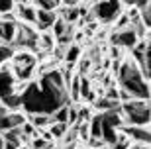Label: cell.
<instances>
[{"label":"cell","mask_w":151,"mask_h":149,"mask_svg":"<svg viewBox=\"0 0 151 149\" xmlns=\"http://www.w3.org/2000/svg\"><path fill=\"white\" fill-rule=\"evenodd\" d=\"M78 122V108H73V106L69 104V118H67V124L69 126H73Z\"/></svg>","instance_id":"obj_24"},{"label":"cell","mask_w":151,"mask_h":149,"mask_svg":"<svg viewBox=\"0 0 151 149\" xmlns=\"http://www.w3.org/2000/svg\"><path fill=\"white\" fill-rule=\"evenodd\" d=\"M14 4H16V0H0V14L14 12Z\"/></svg>","instance_id":"obj_23"},{"label":"cell","mask_w":151,"mask_h":149,"mask_svg":"<svg viewBox=\"0 0 151 149\" xmlns=\"http://www.w3.org/2000/svg\"><path fill=\"white\" fill-rule=\"evenodd\" d=\"M139 18H141V24L145 26V30H151V0H147L139 8Z\"/></svg>","instance_id":"obj_16"},{"label":"cell","mask_w":151,"mask_h":149,"mask_svg":"<svg viewBox=\"0 0 151 149\" xmlns=\"http://www.w3.org/2000/svg\"><path fill=\"white\" fill-rule=\"evenodd\" d=\"M37 47H41V49H51L53 47V37H51V33H41L37 37Z\"/></svg>","instance_id":"obj_21"},{"label":"cell","mask_w":151,"mask_h":149,"mask_svg":"<svg viewBox=\"0 0 151 149\" xmlns=\"http://www.w3.org/2000/svg\"><path fill=\"white\" fill-rule=\"evenodd\" d=\"M26 122V116L20 112H10L4 104L0 106V133L10 130V127H20Z\"/></svg>","instance_id":"obj_7"},{"label":"cell","mask_w":151,"mask_h":149,"mask_svg":"<svg viewBox=\"0 0 151 149\" xmlns=\"http://www.w3.org/2000/svg\"><path fill=\"white\" fill-rule=\"evenodd\" d=\"M37 32H35L34 26H29V24H20L18 22V28H16V35H14V41L12 45L18 47V49H35L37 47Z\"/></svg>","instance_id":"obj_5"},{"label":"cell","mask_w":151,"mask_h":149,"mask_svg":"<svg viewBox=\"0 0 151 149\" xmlns=\"http://www.w3.org/2000/svg\"><path fill=\"white\" fill-rule=\"evenodd\" d=\"M90 116H92V114H90L88 108H81V110H78V124H83V122H88Z\"/></svg>","instance_id":"obj_25"},{"label":"cell","mask_w":151,"mask_h":149,"mask_svg":"<svg viewBox=\"0 0 151 149\" xmlns=\"http://www.w3.org/2000/svg\"><path fill=\"white\" fill-rule=\"evenodd\" d=\"M18 81L10 67L0 65V100L8 110L22 108V94L18 92Z\"/></svg>","instance_id":"obj_3"},{"label":"cell","mask_w":151,"mask_h":149,"mask_svg":"<svg viewBox=\"0 0 151 149\" xmlns=\"http://www.w3.org/2000/svg\"><path fill=\"white\" fill-rule=\"evenodd\" d=\"M71 28V24H67L65 22V20H63V18H59L57 16V20H55V24H53V26H51V32H53V37H63V35H65V33H67V30Z\"/></svg>","instance_id":"obj_15"},{"label":"cell","mask_w":151,"mask_h":149,"mask_svg":"<svg viewBox=\"0 0 151 149\" xmlns=\"http://www.w3.org/2000/svg\"><path fill=\"white\" fill-rule=\"evenodd\" d=\"M12 55H14V45H10V43H0V65H2V63H6L8 59H12Z\"/></svg>","instance_id":"obj_19"},{"label":"cell","mask_w":151,"mask_h":149,"mask_svg":"<svg viewBox=\"0 0 151 149\" xmlns=\"http://www.w3.org/2000/svg\"><path fill=\"white\" fill-rule=\"evenodd\" d=\"M120 112L124 116V124L128 126H143L151 124V100L132 98L128 102H120Z\"/></svg>","instance_id":"obj_2"},{"label":"cell","mask_w":151,"mask_h":149,"mask_svg":"<svg viewBox=\"0 0 151 149\" xmlns=\"http://www.w3.org/2000/svg\"><path fill=\"white\" fill-rule=\"evenodd\" d=\"M0 149H4V137H2V133H0Z\"/></svg>","instance_id":"obj_27"},{"label":"cell","mask_w":151,"mask_h":149,"mask_svg":"<svg viewBox=\"0 0 151 149\" xmlns=\"http://www.w3.org/2000/svg\"><path fill=\"white\" fill-rule=\"evenodd\" d=\"M61 2H63L65 6H75V4L78 2V0H61Z\"/></svg>","instance_id":"obj_26"},{"label":"cell","mask_w":151,"mask_h":149,"mask_svg":"<svg viewBox=\"0 0 151 149\" xmlns=\"http://www.w3.org/2000/svg\"><path fill=\"white\" fill-rule=\"evenodd\" d=\"M51 118H53V122H65L67 124V118H69V104H63L59 106L53 114H51ZM69 126V124H67Z\"/></svg>","instance_id":"obj_18"},{"label":"cell","mask_w":151,"mask_h":149,"mask_svg":"<svg viewBox=\"0 0 151 149\" xmlns=\"http://www.w3.org/2000/svg\"><path fill=\"white\" fill-rule=\"evenodd\" d=\"M116 71H118L120 89L128 90L134 98L151 100V84L147 83V78H145V75H143V71H141V67L137 65V61H135L134 57H132V59H126Z\"/></svg>","instance_id":"obj_1"},{"label":"cell","mask_w":151,"mask_h":149,"mask_svg":"<svg viewBox=\"0 0 151 149\" xmlns=\"http://www.w3.org/2000/svg\"><path fill=\"white\" fill-rule=\"evenodd\" d=\"M139 39H141L139 33L132 24L126 28H116V32L112 33V43L118 45V47H124V49H132Z\"/></svg>","instance_id":"obj_6"},{"label":"cell","mask_w":151,"mask_h":149,"mask_svg":"<svg viewBox=\"0 0 151 149\" xmlns=\"http://www.w3.org/2000/svg\"><path fill=\"white\" fill-rule=\"evenodd\" d=\"M67 130H69V126L65 122H53L47 132H49L51 137H63V133H67Z\"/></svg>","instance_id":"obj_17"},{"label":"cell","mask_w":151,"mask_h":149,"mask_svg":"<svg viewBox=\"0 0 151 149\" xmlns=\"http://www.w3.org/2000/svg\"><path fill=\"white\" fill-rule=\"evenodd\" d=\"M55 20H57L55 10H45V8H37L35 10V28L41 30V32L51 30V26L55 24Z\"/></svg>","instance_id":"obj_8"},{"label":"cell","mask_w":151,"mask_h":149,"mask_svg":"<svg viewBox=\"0 0 151 149\" xmlns=\"http://www.w3.org/2000/svg\"><path fill=\"white\" fill-rule=\"evenodd\" d=\"M26 120H28L35 130H43V127H49L51 124H53L51 114H45V112H28V114H26Z\"/></svg>","instance_id":"obj_11"},{"label":"cell","mask_w":151,"mask_h":149,"mask_svg":"<svg viewBox=\"0 0 151 149\" xmlns=\"http://www.w3.org/2000/svg\"><path fill=\"white\" fill-rule=\"evenodd\" d=\"M81 55V47L78 45H69V49L65 51V61L67 63H75Z\"/></svg>","instance_id":"obj_20"},{"label":"cell","mask_w":151,"mask_h":149,"mask_svg":"<svg viewBox=\"0 0 151 149\" xmlns=\"http://www.w3.org/2000/svg\"><path fill=\"white\" fill-rule=\"evenodd\" d=\"M122 0H98L92 8V14H94L96 20H100L104 24L116 22V18L122 14Z\"/></svg>","instance_id":"obj_4"},{"label":"cell","mask_w":151,"mask_h":149,"mask_svg":"<svg viewBox=\"0 0 151 149\" xmlns=\"http://www.w3.org/2000/svg\"><path fill=\"white\" fill-rule=\"evenodd\" d=\"M37 8H45V10H55L61 4V0H34Z\"/></svg>","instance_id":"obj_22"},{"label":"cell","mask_w":151,"mask_h":149,"mask_svg":"<svg viewBox=\"0 0 151 149\" xmlns=\"http://www.w3.org/2000/svg\"><path fill=\"white\" fill-rule=\"evenodd\" d=\"M94 108L98 112H108V110H116V108H120V100H110V98H98L94 102Z\"/></svg>","instance_id":"obj_14"},{"label":"cell","mask_w":151,"mask_h":149,"mask_svg":"<svg viewBox=\"0 0 151 149\" xmlns=\"http://www.w3.org/2000/svg\"><path fill=\"white\" fill-rule=\"evenodd\" d=\"M61 12H63L61 18L67 24H75L78 18H81V14H83V10H81V8H77V6H65Z\"/></svg>","instance_id":"obj_13"},{"label":"cell","mask_w":151,"mask_h":149,"mask_svg":"<svg viewBox=\"0 0 151 149\" xmlns=\"http://www.w3.org/2000/svg\"><path fill=\"white\" fill-rule=\"evenodd\" d=\"M120 130H122L129 139H135V141H139V143H151V132L143 126H126V124H124Z\"/></svg>","instance_id":"obj_9"},{"label":"cell","mask_w":151,"mask_h":149,"mask_svg":"<svg viewBox=\"0 0 151 149\" xmlns=\"http://www.w3.org/2000/svg\"><path fill=\"white\" fill-rule=\"evenodd\" d=\"M35 6H29V4H20L16 10V20L24 24H35Z\"/></svg>","instance_id":"obj_12"},{"label":"cell","mask_w":151,"mask_h":149,"mask_svg":"<svg viewBox=\"0 0 151 149\" xmlns=\"http://www.w3.org/2000/svg\"><path fill=\"white\" fill-rule=\"evenodd\" d=\"M0 43H2V41H0Z\"/></svg>","instance_id":"obj_28"},{"label":"cell","mask_w":151,"mask_h":149,"mask_svg":"<svg viewBox=\"0 0 151 149\" xmlns=\"http://www.w3.org/2000/svg\"><path fill=\"white\" fill-rule=\"evenodd\" d=\"M16 28H18V20H4V18H0V41L12 45L14 35H16Z\"/></svg>","instance_id":"obj_10"}]
</instances>
